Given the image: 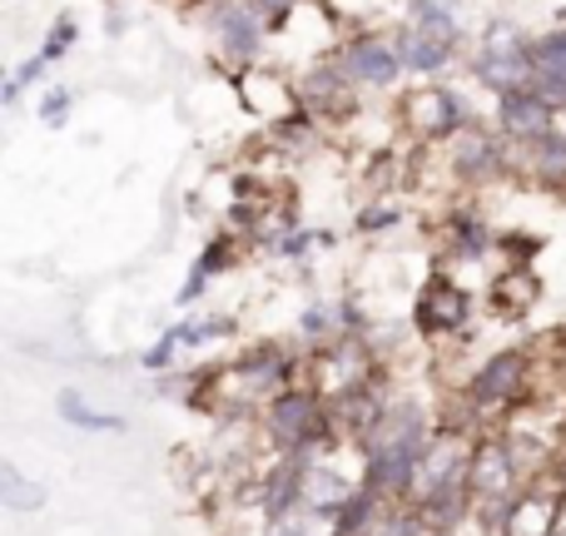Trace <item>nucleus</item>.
<instances>
[{
    "label": "nucleus",
    "instance_id": "obj_14",
    "mask_svg": "<svg viewBox=\"0 0 566 536\" xmlns=\"http://www.w3.org/2000/svg\"><path fill=\"white\" fill-rule=\"evenodd\" d=\"M80 35V30H75V20H60V25L55 30H50V40H45V45H40V55H45V60H60V55H65V50H70V40H75Z\"/></svg>",
    "mask_w": 566,
    "mask_h": 536
},
{
    "label": "nucleus",
    "instance_id": "obj_5",
    "mask_svg": "<svg viewBox=\"0 0 566 536\" xmlns=\"http://www.w3.org/2000/svg\"><path fill=\"white\" fill-rule=\"evenodd\" d=\"M343 70H348L353 85H373V90H392L408 65H402V50L392 35H353L348 45L338 50Z\"/></svg>",
    "mask_w": 566,
    "mask_h": 536
},
{
    "label": "nucleus",
    "instance_id": "obj_13",
    "mask_svg": "<svg viewBox=\"0 0 566 536\" xmlns=\"http://www.w3.org/2000/svg\"><path fill=\"white\" fill-rule=\"evenodd\" d=\"M532 65L542 75H562L566 80V30H552V35L532 40Z\"/></svg>",
    "mask_w": 566,
    "mask_h": 536
},
{
    "label": "nucleus",
    "instance_id": "obj_6",
    "mask_svg": "<svg viewBox=\"0 0 566 536\" xmlns=\"http://www.w3.org/2000/svg\"><path fill=\"white\" fill-rule=\"evenodd\" d=\"M353 105H358V85L348 80L338 50H333V55H323L318 65H308V75L298 80V109L308 119H318V115H348Z\"/></svg>",
    "mask_w": 566,
    "mask_h": 536
},
{
    "label": "nucleus",
    "instance_id": "obj_2",
    "mask_svg": "<svg viewBox=\"0 0 566 536\" xmlns=\"http://www.w3.org/2000/svg\"><path fill=\"white\" fill-rule=\"evenodd\" d=\"M398 125L408 129L412 139H422V145H448L462 125H472V115H468V105L458 99V90L422 85V90H412V95H402Z\"/></svg>",
    "mask_w": 566,
    "mask_h": 536
},
{
    "label": "nucleus",
    "instance_id": "obj_9",
    "mask_svg": "<svg viewBox=\"0 0 566 536\" xmlns=\"http://www.w3.org/2000/svg\"><path fill=\"white\" fill-rule=\"evenodd\" d=\"M398 50H402V65L412 70V75H432V70H442L452 60V40H442V35H432V30H422V25H412V20H402V30L398 35Z\"/></svg>",
    "mask_w": 566,
    "mask_h": 536
},
{
    "label": "nucleus",
    "instance_id": "obj_15",
    "mask_svg": "<svg viewBox=\"0 0 566 536\" xmlns=\"http://www.w3.org/2000/svg\"><path fill=\"white\" fill-rule=\"evenodd\" d=\"M398 219H402V209L378 204V209H368V214H358V229L363 234H373V229H388V224H398Z\"/></svg>",
    "mask_w": 566,
    "mask_h": 536
},
{
    "label": "nucleus",
    "instance_id": "obj_12",
    "mask_svg": "<svg viewBox=\"0 0 566 536\" xmlns=\"http://www.w3.org/2000/svg\"><path fill=\"white\" fill-rule=\"evenodd\" d=\"M175 333H179V343H185V348H205V343L239 333V323L234 318H189V323H179Z\"/></svg>",
    "mask_w": 566,
    "mask_h": 536
},
{
    "label": "nucleus",
    "instance_id": "obj_4",
    "mask_svg": "<svg viewBox=\"0 0 566 536\" xmlns=\"http://www.w3.org/2000/svg\"><path fill=\"white\" fill-rule=\"evenodd\" d=\"M209 30H214L224 60L254 65L259 50H264V35H269V15L254 6V0H219L214 15H209Z\"/></svg>",
    "mask_w": 566,
    "mask_h": 536
},
{
    "label": "nucleus",
    "instance_id": "obj_1",
    "mask_svg": "<svg viewBox=\"0 0 566 536\" xmlns=\"http://www.w3.org/2000/svg\"><path fill=\"white\" fill-rule=\"evenodd\" d=\"M527 388H532V353L527 348L492 353L482 368H472L468 388H462V398H458L462 418H452V422L478 432L482 422H492V418H512V412L522 408V398H527Z\"/></svg>",
    "mask_w": 566,
    "mask_h": 536
},
{
    "label": "nucleus",
    "instance_id": "obj_10",
    "mask_svg": "<svg viewBox=\"0 0 566 536\" xmlns=\"http://www.w3.org/2000/svg\"><path fill=\"white\" fill-rule=\"evenodd\" d=\"M55 408H60V418H65L70 428H85V432H125V418H115V412H99V408H90V402L80 398L75 388H60Z\"/></svg>",
    "mask_w": 566,
    "mask_h": 536
},
{
    "label": "nucleus",
    "instance_id": "obj_16",
    "mask_svg": "<svg viewBox=\"0 0 566 536\" xmlns=\"http://www.w3.org/2000/svg\"><path fill=\"white\" fill-rule=\"evenodd\" d=\"M65 105H70V90H45V105H40V119H45V125H60Z\"/></svg>",
    "mask_w": 566,
    "mask_h": 536
},
{
    "label": "nucleus",
    "instance_id": "obj_7",
    "mask_svg": "<svg viewBox=\"0 0 566 536\" xmlns=\"http://www.w3.org/2000/svg\"><path fill=\"white\" fill-rule=\"evenodd\" d=\"M557 129V109L537 95V90H512V95H497V135L507 139L512 149L537 145Z\"/></svg>",
    "mask_w": 566,
    "mask_h": 536
},
{
    "label": "nucleus",
    "instance_id": "obj_11",
    "mask_svg": "<svg viewBox=\"0 0 566 536\" xmlns=\"http://www.w3.org/2000/svg\"><path fill=\"white\" fill-rule=\"evenodd\" d=\"M0 502L10 512H40L45 507V487L35 477H25L15 462H0Z\"/></svg>",
    "mask_w": 566,
    "mask_h": 536
},
{
    "label": "nucleus",
    "instance_id": "obj_8",
    "mask_svg": "<svg viewBox=\"0 0 566 536\" xmlns=\"http://www.w3.org/2000/svg\"><path fill=\"white\" fill-rule=\"evenodd\" d=\"M542 303V278L532 264H502L488 283V313L502 323H522Z\"/></svg>",
    "mask_w": 566,
    "mask_h": 536
},
{
    "label": "nucleus",
    "instance_id": "obj_3",
    "mask_svg": "<svg viewBox=\"0 0 566 536\" xmlns=\"http://www.w3.org/2000/svg\"><path fill=\"white\" fill-rule=\"evenodd\" d=\"M472 318V293L452 278L448 269H432L422 278L418 298H412V323H418L422 338H458Z\"/></svg>",
    "mask_w": 566,
    "mask_h": 536
}]
</instances>
